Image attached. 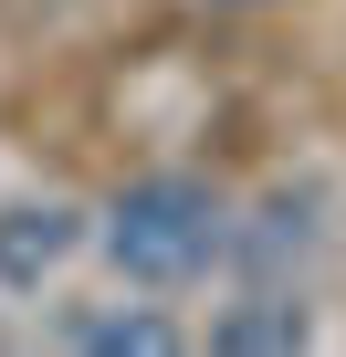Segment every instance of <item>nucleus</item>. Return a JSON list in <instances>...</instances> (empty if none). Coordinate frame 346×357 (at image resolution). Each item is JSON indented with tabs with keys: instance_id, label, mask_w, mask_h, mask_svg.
<instances>
[{
	"instance_id": "f257e3e1",
	"label": "nucleus",
	"mask_w": 346,
	"mask_h": 357,
	"mask_svg": "<svg viewBox=\"0 0 346 357\" xmlns=\"http://www.w3.org/2000/svg\"><path fill=\"white\" fill-rule=\"evenodd\" d=\"M105 252L136 284H189L221 252V200L200 190V178H136V190L105 211Z\"/></svg>"
},
{
	"instance_id": "f03ea898",
	"label": "nucleus",
	"mask_w": 346,
	"mask_h": 357,
	"mask_svg": "<svg viewBox=\"0 0 346 357\" xmlns=\"http://www.w3.org/2000/svg\"><path fill=\"white\" fill-rule=\"evenodd\" d=\"M210 357H304V305H283V294L231 305L221 336H210Z\"/></svg>"
},
{
	"instance_id": "7ed1b4c3",
	"label": "nucleus",
	"mask_w": 346,
	"mask_h": 357,
	"mask_svg": "<svg viewBox=\"0 0 346 357\" xmlns=\"http://www.w3.org/2000/svg\"><path fill=\"white\" fill-rule=\"evenodd\" d=\"M74 252V211H0V284H32Z\"/></svg>"
},
{
	"instance_id": "20e7f679",
	"label": "nucleus",
	"mask_w": 346,
	"mask_h": 357,
	"mask_svg": "<svg viewBox=\"0 0 346 357\" xmlns=\"http://www.w3.org/2000/svg\"><path fill=\"white\" fill-rule=\"evenodd\" d=\"M74 357H189V336L168 326V315H147V305H116V315H95L84 326V347Z\"/></svg>"
}]
</instances>
